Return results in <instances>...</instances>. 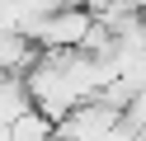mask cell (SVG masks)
Segmentation results:
<instances>
[{
    "instance_id": "6da1fadb",
    "label": "cell",
    "mask_w": 146,
    "mask_h": 141,
    "mask_svg": "<svg viewBox=\"0 0 146 141\" xmlns=\"http://www.w3.org/2000/svg\"><path fill=\"white\" fill-rule=\"evenodd\" d=\"M94 9L85 5H61V9H47V14H38L29 24V38H38L42 52H76V47H85L90 28H94Z\"/></svg>"
},
{
    "instance_id": "5b68a950",
    "label": "cell",
    "mask_w": 146,
    "mask_h": 141,
    "mask_svg": "<svg viewBox=\"0 0 146 141\" xmlns=\"http://www.w3.org/2000/svg\"><path fill=\"white\" fill-rule=\"evenodd\" d=\"M33 19H38L33 0H0V33H29Z\"/></svg>"
},
{
    "instance_id": "7a4b0ae2",
    "label": "cell",
    "mask_w": 146,
    "mask_h": 141,
    "mask_svg": "<svg viewBox=\"0 0 146 141\" xmlns=\"http://www.w3.org/2000/svg\"><path fill=\"white\" fill-rule=\"evenodd\" d=\"M38 61H42L38 38H29V33H0V71L5 75H29Z\"/></svg>"
},
{
    "instance_id": "277c9868",
    "label": "cell",
    "mask_w": 146,
    "mask_h": 141,
    "mask_svg": "<svg viewBox=\"0 0 146 141\" xmlns=\"http://www.w3.org/2000/svg\"><path fill=\"white\" fill-rule=\"evenodd\" d=\"M33 108V94H29V80L24 75H5L0 85V122H14L19 113Z\"/></svg>"
},
{
    "instance_id": "3957f363",
    "label": "cell",
    "mask_w": 146,
    "mask_h": 141,
    "mask_svg": "<svg viewBox=\"0 0 146 141\" xmlns=\"http://www.w3.org/2000/svg\"><path fill=\"white\" fill-rule=\"evenodd\" d=\"M10 136H14V141H57V122L33 103L29 113H19V118L10 122Z\"/></svg>"
},
{
    "instance_id": "8992f818",
    "label": "cell",
    "mask_w": 146,
    "mask_h": 141,
    "mask_svg": "<svg viewBox=\"0 0 146 141\" xmlns=\"http://www.w3.org/2000/svg\"><path fill=\"white\" fill-rule=\"evenodd\" d=\"M0 85H5V71H0Z\"/></svg>"
}]
</instances>
